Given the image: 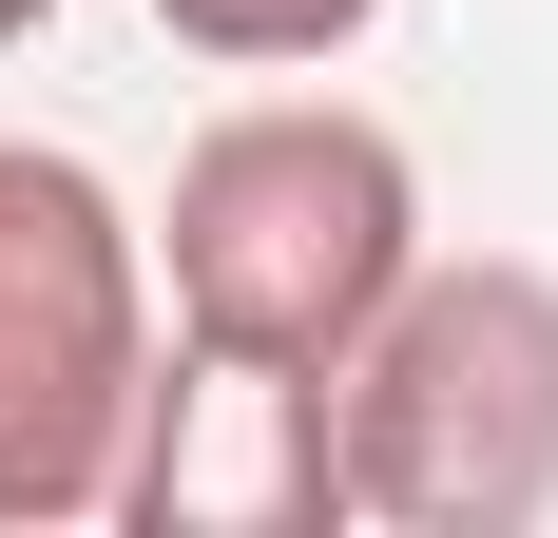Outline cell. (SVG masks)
<instances>
[{"mask_svg":"<svg viewBox=\"0 0 558 538\" xmlns=\"http://www.w3.org/2000/svg\"><path fill=\"white\" fill-rule=\"evenodd\" d=\"M347 519L386 538H520L558 519V269L424 250L328 366Z\"/></svg>","mask_w":558,"mask_h":538,"instance_id":"obj_2","label":"cell"},{"mask_svg":"<svg viewBox=\"0 0 558 538\" xmlns=\"http://www.w3.org/2000/svg\"><path fill=\"white\" fill-rule=\"evenodd\" d=\"M39 20H58V0H0V39H39Z\"/></svg>","mask_w":558,"mask_h":538,"instance_id":"obj_6","label":"cell"},{"mask_svg":"<svg viewBox=\"0 0 558 538\" xmlns=\"http://www.w3.org/2000/svg\"><path fill=\"white\" fill-rule=\"evenodd\" d=\"M135 250H155V327L173 346L328 384L347 327L424 269V155L386 115H347V97H231L173 155V193L135 212Z\"/></svg>","mask_w":558,"mask_h":538,"instance_id":"obj_1","label":"cell"},{"mask_svg":"<svg viewBox=\"0 0 558 538\" xmlns=\"http://www.w3.org/2000/svg\"><path fill=\"white\" fill-rule=\"evenodd\" d=\"M155 20H173L193 58H231V77H328L386 0H155Z\"/></svg>","mask_w":558,"mask_h":538,"instance_id":"obj_5","label":"cell"},{"mask_svg":"<svg viewBox=\"0 0 558 538\" xmlns=\"http://www.w3.org/2000/svg\"><path fill=\"white\" fill-rule=\"evenodd\" d=\"M135 366H155L135 193L58 135H0V538H58L116 500Z\"/></svg>","mask_w":558,"mask_h":538,"instance_id":"obj_3","label":"cell"},{"mask_svg":"<svg viewBox=\"0 0 558 538\" xmlns=\"http://www.w3.org/2000/svg\"><path fill=\"white\" fill-rule=\"evenodd\" d=\"M97 519H135V538H347L328 384H308V366H231V346H173V327H155Z\"/></svg>","mask_w":558,"mask_h":538,"instance_id":"obj_4","label":"cell"}]
</instances>
